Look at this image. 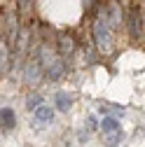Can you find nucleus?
Listing matches in <instances>:
<instances>
[{
	"mask_svg": "<svg viewBox=\"0 0 145 147\" xmlns=\"http://www.w3.org/2000/svg\"><path fill=\"white\" fill-rule=\"evenodd\" d=\"M94 40H96L98 51H103V54H110L112 47H115V42H112V30H110V26H108L105 14L98 16V19L94 21Z\"/></svg>",
	"mask_w": 145,
	"mask_h": 147,
	"instance_id": "obj_1",
	"label": "nucleus"
},
{
	"mask_svg": "<svg viewBox=\"0 0 145 147\" xmlns=\"http://www.w3.org/2000/svg\"><path fill=\"white\" fill-rule=\"evenodd\" d=\"M24 77H26V82L30 84V86H35L40 82V77H42V68H40V63L38 61H28L26 63V70H24Z\"/></svg>",
	"mask_w": 145,
	"mask_h": 147,
	"instance_id": "obj_2",
	"label": "nucleus"
},
{
	"mask_svg": "<svg viewBox=\"0 0 145 147\" xmlns=\"http://www.w3.org/2000/svg\"><path fill=\"white\" fill-rule=\"evenodd\" d=\"M129 30L133 38H143V12L140 9L129 12Z\"/></svg>",
	"mask_w": 145,
	"mask_h": 147,
	"instance_id": "obj_3",
	"label": "nucleus"
},
{
	"mask_svg": "<svg viewBox=\"0 0 145 147\" xmlns=\"http://www.w3.org/2000/svg\"><path fill=\"white\" fill-rule=\"evenodd\" d=\"M56 45H59V51L63 56H70V54L75 51V40H72V35H68V33H59L56 35Z\"/></svg>",
	"mask_w": 145,
	"mask_h": 147,
	"instance_id": "obj_4",
	"label": "nucleus"
},
{
	"mask_svg": "<svg viewBox=\"0 0 145 147\" xmlns=\"http://www.w3.org/2000/svg\"><path fill=\"white\" fill-rule=\"evenodd\" d=\"M35 121H38L40 126H47L54 121V110L49 105H38L35 107Z\"/></svg>",
	"mask_w": 145,
	"mask_h": 147,
	"instance_id": "obj_5",
	"label": "nucleus"
},
{
	"mask_svg": "<svg viewBox=\"0 0 145 147\" xmlns=\"http://www.w3.org/2000/svg\"><path fill=\"white\" fill-rule=\"evenodd\" d=\"M0 126H3L5 131H12V128L16 126V115L12 112L9 107H3V110H0Z\"/></svg>",
	"mask_w": 145,
	"mask_h": 147,
	"instance_id": "obj_6",
	"label": "nucleus"
},
{
	"mask_svg": "<svg viewBox=\"0 0 145 147\" xmlns=\"http://www.w3.org/2000/svg\"><path fill=\"white\" fill-rule=\"evenodd\" d=\"M63 72H66V61H63V59H56V61L47 68V77H49V80H59Z\"/></svg>",
	"mask_w": 145,
	"mask_h": 147,
	"instance_id": "obj_7",
	"label": "nucleus"
},
{
	"mask_svg": "<svg viewBox=\"0 0 145 147\" xmlns=\"http://www.w3.org/2000/svg\"><path fill=\"white\" fill-rule=\"evenodd\" d=\"M56 107L63 110V112H66V110H70V107H72V96L66 94V91H59V94H56Z\"/></svg>",
	"mask_w": 145,
	"mask_h": 147,
	"instance_id": "obj_8",
	"label": "nucleus"
},
{
	"mask_svg": "<svg viewBox=\"0 0 145 147\" xmlns=\"http://www.w3.org/2000/svg\"><path fill=\"white\" fill-rule=\"evenodd\" d=\"M108 12H110V24H108V26H119V24H122L119 5H117V3H110V7H108Z\"/></svg>",
	"mask_w": 145,
	"mask_h": 147,
	"instance_id": "obj_9",
	"label": "nucleus"
},
{
	"mask_svg": "<svg viewBox=\"0 0 145 147\" xmlns=\"http://www.w3.org/2000/svg\"><path fill=\"white\" fill-rule=\"evenodd\" d=\"M9 68V47L0 45V72H5Z\"/></svg>",
	"mask_w": 145,
	"mask_h": 147,
	"instance_id": "obj_10",
	"label": "nucleus"
},
{
	"mask_svg": "<svg viewBox=\"0 0 145 147\" xmlns=\"http://www.w3.org/2000/svg\"><path fill=\"white\" fill-rule=\"evenodd\" d=\"M103 133H112V131H119V124L115 117H103Z\"/></svg>",
	"mask_w": 145,
	"mask_h": 147,
	"instance_id": "obj_11",
	"label": "nucleus"
},
{
	"mask_svg": "<svg viewBox=\"0 0 145 147\" xmlns=\"http://www.w3.org/2000/svg\"><path fill=\"white\" fill-rule=\"evenodd\" d=\"M38 105H42L40 94H30V96H28V100H26V107H28V110H35Z\"/></svg>",
	"mask_w": 145,
	"mask_h": 147,
	"instance_id": "obj_12",
	"label": "nucleus"
},
{
	"mask_svg": "<svg viewBox=\"0 0 145 147\" xmlns=\"http://www.w3.org/2000/svg\"><path fill=\"white\" fill-rule=\"evenodd\" d=\"M105 142L110 145V147H115V145L119 142V131H112V133H105Z\"/></svg>",
	"mask_w": 145,
	"mask_h": 147,
	"instance_id": "obj_13",
	"label": "nucleus"
},
{
	"mask_svg": "<svg viewBox=\"0 0 145 147\" xmlns=\"http://www.w3.org/2000/svg\"><path fill=\"white\" fill-rule=\"evenodd\" d=\"M30 9V0H19V14H28Z\"/></svg>",
	"mask_w": 145,
	"mask_h": 147,
	"instance_id": "obj_14",
	"label": "nucleus"
},
{
	"mask_svg": "<svg viewBox=\"0 0 145 147\" xmlns=\"http://www.w3.org/2000/svg\"><path fill=\"white\" fill-rule=\"evenodd\" d=\"M82 3H84V9H87V12L94 7V0H82Z\"/></svg>",
	"mask_w": 145,
	"mask_h": 147,
	"instance_id": "obj_15",
	"label": "nucleus"
},
{
	"mask_svg": "<svg viewBox=\"0 0 145 147\" xmlns=\"http://www.w3.org/2000/svg\"><path fill=\"white\" fill-rule=\"evenodd\" d=\"M87 126H89V131H94V128H96V121L89 117V119H87Z\"/></svg>",
	"mask_w": 145,
	"mask_h": 147,
	"instance_id": "obj_16",
	"label": "nucleus"
}]
</instances>
